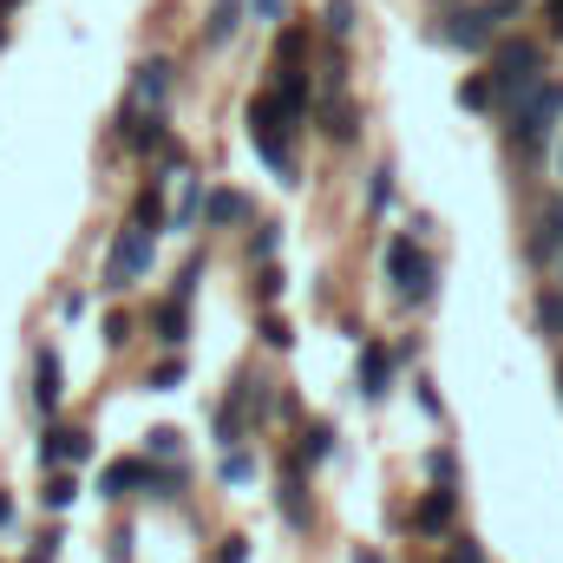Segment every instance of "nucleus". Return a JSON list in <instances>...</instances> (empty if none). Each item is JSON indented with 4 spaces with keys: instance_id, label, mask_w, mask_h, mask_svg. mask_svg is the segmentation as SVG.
Instances as JSON below:
<instances>
[{
    "instance_id": "79ce46f5",
    "label": "nucleus",
    "mask_w": 563,
    "mask_h": 563,
    "mask_svg": "<svg viewBox=\"0 0 563 563\" xmlns=\"http://www.w3.org/2000/svg\"><path fill=\"white\" fill-rule=\"evenodd\" d=\"M7 525H13V498L0 492V531H7Z\"/></svg>"
},
{
    "instance_id": "f257e3e1",
    "label": "nucleus",
    "mask_w": 563,
    "mask_h": 563,
    "mask_svg": "<svg viewBox=\"0 0 563 563\" xmlns=\"http://www.w3.org/2000/svg\"><path fill=\"white\" fill-rule=\"evenodd\" d=\"M505 125V144L525 157V164H538V157H551V144H558V125H563V79H538L518 106H505L498 112Z\"/></svg>"
},
{
    "instance_id": "473e14b6",
    "label": "nucleus",
    "mask_w": 563,
    "mask_h": 563,
    "mask_svg": "<svg viewBox=\"0 0 563 563\" xmlns=\"http://www.w3.org/2000/svg\"><path fill=\"white\" fill-rule=\"evenodd\" d=\"M197 282H203V256H190V263L177 269V282H170V301H190V295H197Z\"/></svg>"
},
{
    "instance_id": "f03ea898",
    "label": "nucleus",
    "mask_w": 563,
    "mask_h": 563,
    "mask_svg": "<svg viewBox=\"0 0 563 563\" xmlns=\"http://www.w3.org/2000/svg\"><path fill=\"white\" fill-rule=\"evenodd\" d=\"M492 92H498V112L505 106H518L538 79H551V66H544V40H525V33H498V46H492Z\"/></svg>"
},
{
    "instance_id": "8fccbe9b",
    "label": "nucleus",
    "mask_w": 563,
    "mask_h": 563,
    "mask_svg": "<svg viewBox=\"0 0 563 563\" xmlns=\"http://www.w3.org/2000/svg\"><path fill=\"white\" fill-rule=\"evenodd\" d=\"M558 269H563V263H558ZM558 288H563V282H558Z\"/></svg>"
},
{
    "instance_id": "b1692460",
    "label": "nucleus",
    "mask_w": 563,
    "mask_h": 563,
    "mask_svg": "<svg viewBox=\"0 0 563 563\" xmlns=\"http://www.w3.org/2000/svg\"><path fill=\"white\" fill-rule=\"evenodd\" d=\"M459 106H465V112H498L492 73H465V79H459Z\"/></svg>"
},
{
    "instance_id": "c03bdc74",
    "label": "nucleus",
    "mask_w": 563,
    "mask_h": 563,
    "mask_svg": "<svg viewBox=\"0 0 563 563\" xmlns=\"http://www.w3.org/2000/svg\"><path fill=\"white\" fill-rule=\"evenodd\" d=\"M354 563H387V558H380V551H361V558H354Z\"/></svg>"
},
{
    "instance_id": "e433bc0d",
    "label": "nucleus",
    "mask_w": 563,
    "mask_h": 563,
    "mask_svg": "<svg viewBox=\"0 0 563 563\" xmlns=\"http://www.w3.org/2000/svg\"><path fill=\"white\" fill-rule=\"evenodd\" d=\"M544 46H563V0H544Z\"/></svg>"
},
{
    "instance_id": "a211bd4d",
    "label": "nucleus",
    "mask_w": 563,
    "mask_h": 563,
    "mask_svg": "<svg viewBox=\"0 0 563 563\" xmlns=\"http://www.w3.org/2000/svg\"><path fill=\"white\" fill-rule=\"evenodd\" d=\"M132 223H139V230H151V236L170 223V210H164V177H151L139 197H132Z\"/></svg>"
},
{
    "instance_id": "4468645a",
    "label": "nucleus",
    "mask_w": 563,
    "mask_h": 563,
    "mask_svg": "<svg viewBox=\"0 0 563 563\" xmlns=\"http://www.w3.org/2000/svg\"><path fill=\"white\" fill-rule=\"evenodd\" d=\"M321 132H328L334 144H354V139H361V106H354L347 92L321 99Z\"/></svg>"
},
{
    "instance_id": "bb28decb",
    "label": "nucleus",
    "mask_w": 563,
    "mask_h": 563,
    "mask_svg": "<svg viewBox=\"0 0 563 563\" xmlns=\"http://www.w3.org/2000/svg\"><path fill=\"white\" fill-rule=\"evenodd\" d=\"M276 250H282V223H256L250 230V263H276Z\"/></svg>"
},
{
    "instance_id": "412c9836",
    "label": "nucleus",
    "mask_w": 563,
    "mask_h": 563,
    "mask_svg": "<svg viewBox=\"0 0 563 563\" xmlns=\"http://www.w3.org/2000/svg\"><path fill=\"white\" fill-rule=\"evenodd\" d=\"M282 518H288L295 531L308 525V492H301V465H295V459L282 465Z\"/></svg>"
},
{
    "instance_id": "49530a36",
    "label": "nucleus",
    "mask_w": 563,
    "mask_h": 563,
    "mask_svg": "<svg viewBox=\"0 0 563 563\" xmlns=\"http://www.w3.org/2000/svg\"><path fill=\"white\" fill-rule=\"evenodd\" d=\"M33 563H53V558H40V551H33Z\"/></svg>"
},
{
    "instance_id": "2eb2a0df",
    "label": "nucleus",
    "mask_w": 563,
    "mask_h": 563,
    "mask_svg": "<svg viewBox=\"0 0 563 563\" xmlns=\"http://www.w3.org/2000/svg\"><path fill=\"white\" fill-rule=\"evenodd\" d=\"M452 518H459V492H452V485L426 492L420 505H413V531H426V538H432V531H445Z\"/></svg>"
},
{
    "instance_id": "58836bf2",
    "label": "nucleus",
    "mask_w": 563,
    "mask_h": 563,
    "mask_svg": "<svg viewBox=\"0 0 563 563\" xmlns=\"http://www.w3.org/2000/svg\"><path fill=\"white\" fill-rule=\"evenodd\" d=\"M217 563H250V538H223V551H217Z\"/></svg>"
},
{
    "instance_id": "393cba45",
    "label": "nucleus",
    "mask_w": 563,
    "mask_h": 563,
    "mask_svg": "<svg viewBox=\"0 0 563 563\" xmlns=\"http://www.w3.org/2000/svg\"><path fill=\"white\" fill-rule=\"evenodd\" d=\"M73 498H79V478H73L66 465H53V472H46V485H40V505H46V511H66Z\"/></svg>"
},
{
    "instance_id": "a19ab883",
    "label": "nucleus",
    "mask_w": 563,
    "mask_h": 563,
    "mask_svg": "<svg viewBox=\"0 0 563 563\" xmlns=\"http://www.w3.org/2000/svg\"><path fill=\"white\" fill-rule=\"evenodd\" d=\"M426 472H432L439 485H452V452H432V459H426Z\"/></svg>"
},
{
    "instance_id": "0eeeda50",
    "label": "nucleus",
    "mask_w": 563,
    "mask_h": 563,
    "mask_svg": "<svg viewBox=\"0 0 563 563\" xmlns=\"http://www.w3.org/2000/svg\"><path fill=\"white\" fill-rule=\"evenodd\" d=\"M525 256L544 269V263H563V197H551L538 217H531V236H525Z\"/></svg>"
},
{
    "instance_id": "9d476101",
    "label": "nucleus",
    "mask_w": 563,
    "mask_h": 563,
    "mask_svg": "<svg viewBox=\"0 0 563 563\" xmlns=\"http://www.w3.org/2000/svg\"><path fill=\"white\" fill-rule=\"evenodd\" d=\"M164 99H170V59H139L132 66V106L164 112Z\"/></svg>"
},
{
    "instance_id": "1a4fd4ad",
    "label": "nucleus",
    "mask_w": 563,
    "mask_h": 563,
    "mask_svg": "<svg viewBox=\"0 0 563 563\" xmlns=\"http://www.w3.org/2000/svg\"><path fill=\"white\" fill-rule=\"evenodd\" d=\"M92 459V432H79V426H46L40 432V465L53 472V465H86Z\"/></svg>"
},
{
    "instance_id": "c756f323",
    "label": "nucleus",
    "mask_w": 563,
    "mask_h": 563,
    "mask_svg": "<svg viewBox=\"0 0 563 563\" xmlns=\"http://www.w3.org/2000/svg\"><path fill=\"white\" fill-rule=\"evenodd\" d=\"M177 445H184L177 426H151V432H144V452H151V459H177Z\"/></svg>"
},
{
    "instance_id": "c9c22d12",
    "label": "nucleus",
    "mask_w": 563,
    "mask_h": 563,
    "mask_svg": "<svg viewBox=\"0 0 563 563\" xmlns=\"http://www.w3.org/2000/svg\"><path fill=\"white\" fill-rule=\"evenodd\" d=\"M125 341H132V314L112 308V314H106V347H125Z\"/></svg>"
},
{
    "instance_id": "423d86ee",
    "label": "nucleus",
    "mask_w": 563,
    "mask_h": 563,
    "mask_svg": "<svg viewBox=\"0 0 563 563\" xmlns=\"http://www.w3.org/2000/svg\"><path fill=\"white\" fill-rule=\"evenodd\" d=\"M151 256H157V236L139 230V223H125V230L112 236V250H106V276H99V288H106V295H119V288L144 282V276H151Z\"/></svg>"
},
{
    "instance_id": "f8f14e48",
    "label": "nucleus",
    "mask_w": 563,
    "mask_h": 563,
    "mask_svg": "<svg viewBox=\"0 0 563 563\" xmlns=\"http://www.w3.org/2000/svg\"><path fill=\"white\" fill-rule=\"evenodd\" d=\"M243 20H250V0H210V13H203V46H230V40L243 33Z\"/></svg>"
},
{
    "instance_id": "20e7f679",
    "label": "nucleus",
    "mask_w": 563,
    "mask_h": 563,
    "mask_svg": "<svg viewBox=\"0 0 563 563\" xmlns=\"http://www.w3.org/2000/svg\"><path fill=\"white\" fill-rule=\"evenodd\" d=\"M387 282H394V295L407 308H426L439 295V263L420 250V236H394L387 243Z\"/></svg>"
},
{
    "instance_id": "f704fd0d",
    "label": "nucleus",
    "mask_w": 563,
    "mask_h": 563,
    "mask_svg": "<svg viewBox=\"0 0 563 563\" xmlns=\"http://www.w3.org/2000/svg\"><path fill=\"white\" fill-rule=\"evenodd\" d=\"M478 7H485L498 26H511V20H525V13H531V0H478Z\"/></svg>"
},
{
    "instance_id": "4be33fe9",
    "label": "nucleus",
    "mask_w": 563,
    "mask_h": 563,
    "mask_svg": "<svg viewBox=\"0 0 563 563\" xmlns=\"http://www.w3.org/2000/svg\"><path fill=\"white\" fill-rule=\"evenodd\" d=\"M531 314H538V334H551V341H563V288H558V282H551V288H538Z\"/></svg>"
},
{
    "instance_id": "4c0bfd02",
    "label": "nucleus",
    "mask_w": 563,
    "mask_h": 563,
    "mask_svg": "<svg viewBox=\"0 0 563 563\" xmlns=\"http://www.w3.org/2000/svg\"><path fill=\"white\" fill-rule=\"evenodd\" d=\"M452 563H485V551H478V538H452Z\"/></svg>"
},
{
    "instance_id": "a878e982",
    "label": "nucleus",
    "mask_w": 563,
    "mask_h": 563,
    "mask_svg": "<svg viewBox=\"0 0 563 563\" xmlns=\"http://www.w3.org/2000/svg\"><path fill=\"white\" fill-rule=\"evenodd\" d=\"M250 288H256V301H263V308H276L282 288H288V276H282L276 263H256V282H250Z\"/></svg>"
},
{
    "instance_id": "6ab92c4d",
    "label": "nucleus",
    "mask_w": 563,
    "mask_h": 563,
    "mask_svg": "<svg viewBox=\"0 0 563 563\" xmlns=\"http://www.w3.org/2000/svg\"><path fill=\"white\" fill-rule=\"evenodd\" d=\"M328 452H334V426H328V420H308V426H301V439H295V465L308 472V465H321Z\"/></svg>"
},
{
    "instance_id": "09e8293b",
    "label": "nucleus",
    "mask_w": 563,
    "mask_h": 563,
    "mask_svg": "<svg viewBox=\"0 0 563 563\" xmlns=\"http://www.w3.org/2000/svg\"><path fill=\"white\" fill-rule=\"evenodd\" d=\"M558 387H563V367H558Z\"/></svg>"
},
{
    "instance_id": "ddd939ff",
    "label": "nucleus",
    "mask_w": 563,
    "mask_h": 563,
    "mask_svg": "<svg viewBox=\"0 0 563 563\" xmlns=\"http://www.w3.org/2000/svg\"><path fill=\"white\" fill-rule=\"evenodd\" d=\"M59 394H66V387H59V354L40 347V354H33V407L53 420V413H59Z\"/></svg>"
},
{
    "instance_id": "6e6552de",
    "label": "nucleus",
    "mask_w": 563,
    "mask_h": 563,
    "mask_svg": "<svg viewBox=\"0 0 563 563\" xmlns=\"http://www.w3.org/2000/svg\"><path fill=\"white\" fill-rule=\"evenodd\" d=\"M236 223H256V203L230 184H210L203 190V230H236Z\"/></svg>"
},
{
    "instance_id": "7c9ffc66",
    "label": "nucleus",
    "mask_w": 563,
    "mask_h": 563,
    "mask_svg": "<svg viewBox=\"0 0 563 563\" xmlns=\"http://www.w3.org/2000/svg\"><path fill=\"white\" fill-rule=\"evenodd\" d=\"M256 334H263V347H295V334H288V321H282L276 308H263V321H256Z\"/></svg>"
},
{
    "instance_id": "cd10ccee",
    "label": "nucleus",
    "mask_w": 563,
    "mask_h": 563,
    "mask_svg": "<svg viewBox=\"0 0 563 563\" xmlns=\"http://www.w3.org/2000/svg\"><path fill=\"white\" fill-rule=\"evenodd\" d=\"M334 92H347V53L341 46H328V66H321V99H334Z\"/></svg>"
},
{
    "instance_id": "dca6fc26",
    "label": "nucleus",
    "mask_w": 563,
    "mask_h": 563,
    "mask_svg": "<svg viewBox=\"0 0 563 563\" xmlns=\"http://www.w3.org/2000/svg\"><path fill=\"white\" fill-rule=\"evenodd\" d=\"M144 459H112L106 472H99V498H132V492H144Z\"/></svg>"
},
{
    "instance_id": "a18cd8bd",
    "label": "nucleus",
    "mask_w": 563,
    "mask_h": 563,
    "mask_svg": "<svg viewBox=\"0 0 563 563\" xmlns=\"http://www.w3.org/2000/svg\"><path fill=\"white\" fill-rule=\"evenodd\" d=\"M13 7H20V0H0V13H13Z\"/></svg>"
},
{
    "instance_id": "2f4dec72",
    "label": "nucleus",
    "mask_w": 563,
    "mask_h": 563,
    "mask_svg": "<svg viewBox=\"0 0 563 563\" xmlns=\"http://www.w3.org/2000/svg\"><path fill=\"white\" fill-rule=\"evenodd\" d=\"M144 387H151V394H170V387H184V361H177V354H170V361H157Z\"/></svg>"
},
{
    "instance_id": "aec40b11",
    "label": "nucleus",
    "mask_w": 563,
    "mask_h": 563,
    "mask_svg": "<svg viewBox=\"0 0 563 563\" xmlns=\"http://www.w3.org/2000/svg\"><path fill=\"white\" fill-rule=\"evenodd\" d=\"M354 26H361V0H328V7H321V33H328L334 46H347Z\"/></svg>"
},
{
    "instance_id": "9b49d317",
    "label": "nucleus",
    "mask_w": 563,
    "mask_h": 563,
    "mask_svg": "<svg viewBox=\"0 0 563 563\" xmlns=\"http://www.w3.org/2000/svg\"><path fill=\"white\" fill-rule=\"evenodd\" d=\"M361 394L367 400H387L394 394V354L380 341H361Z\"/></svg>"
},
{
    "instance_id": "5701e85b",
    "label": "nucleus",
    "mask_w": 563,
    "mask_h": 563,
    "mask_svg": "<svg viewBox=\"0 0 563 563\" xmlns=\"http://www.w3.org/2000/svg\"><path fill=\"white\" fill-rule=\"evenodd\" d=\"M308 53H314V33L295 20V26H282V40H276V66H308Z\"/></svg>"
},
{
    "instance_id": "ea45409f",
    "label": "nucleus",
    "mask_w": 563,
    "mask_h": 563,
    "mask_svg": "<svg viewBox=\"0 0 563 563\" xmlns=\"http://www.w3.org/2000/svg\"><path fill=\"white\" fill-rule=\"evenodd\" d=\"M288 13V0H250V20H282Z\"/></svg>"
},
{
    "instance_id": "f3484780",
    "label": "nucleus",
    "mask_w": 563,
    "mask_h": 563,
    "mask_svg": "<svg viewBox=\"0 0 563 563\" xmlns=\"http://www.w3.org/2000/svg\"><path fill=\"white\" fill-rule=\"evenodd\" d=\"M151 328H157L164 347H184V341H190V301H170V295H164V301L151 308Z\"/></svg>"
},
{
    "instance_id": "c85d7f7f",
    "label": "nucleus",
    "mask_w": 563,
    "mask_h": 563,
    "mask_svg": "<svg viewBox=\"0 0 563 563\" xmlns=\"http://www.w3.org/2000/svg\"><path fill=\"white\" fill-rule=\"evenodd\" d=\"M394 203V164H374V177H367V210H387Z\"/></svg>"
},
{
    "instance_id": "72a5a7b5",
    "label": "nucleus",
    "mask_w": 563,
    "mask_h": 563,
    "mask_svg": "<svg viewBox=\"0 0 563 563\" xmlns=\"http://www.w3.org/2000/svg\"><path fill=\"white\" fill-rule=\"evenodd\" d=\"M223 478H230V485H250V478H256V459H250L243 445H236V452H223Z\"/></svg>"
},
{
    "instance_id": "39448f33",
    "label": "nucleus",
    "mask_w": 563,
    "mask_h": 563,
    "mask_svg": "<svg viewBox=\"0 0 563 563\" xmlns=\"http://www.w3.org/2000/svg\"><path fill=\"white\" fill-rule=\"evenodd\" d=\"M498 33H505V26H498L478 0L445 7V13H439V26H432V40H439V46H452V53H492V46H498Z\"/></svg>"
},
{
    "instance_id": "7ed1b4c3",
    "label": "nucleus",
    "mask_w": 563,
    "mask_h": 563,
    "mask_svg": "<svg viewBox=\"0 0 563 563\" xmlns=\"http://www.w3.org/2000/svg\"><path fill=\"white\" fill-rule=\"evenodd\" d=\"M243 125H250V144H256V157H263V164L276 170L282 184H295V157H288V139H295L301 125H295V119L282 112V99L269 92V86H263V92L250 99V112H243Z\"/></svg>"
},
{
    "instance_id": "37998d69",
    "label": "nucleus",
    "mask_w": 563,
    "mask_h": 563,
    "mask_svg": "<svg viewBox=\"0 0 563 563\" xmlns=\"http://www.w3.org/2000/svg\"><path fill=\"white\" fill-rule=\"evenodd\" d=\"M7 40H13V26H7V13H0V53H7Z\"/></svg>"
},
{
    "instance_id": "de8ad7c7",
    "label": "nucleus",
    "mask_w": 563,
    "mask_h": 563,
    "mask_svg": "<svg viewBox=\"0 0 563 563\" xmlns=\"http://www.w3.org/2000/svg\"><path fill=\"white\" fill-rule=\"evenodd\" d=\"M558 170H563V144H558Z\"/></svg>"
}]
</instances>
